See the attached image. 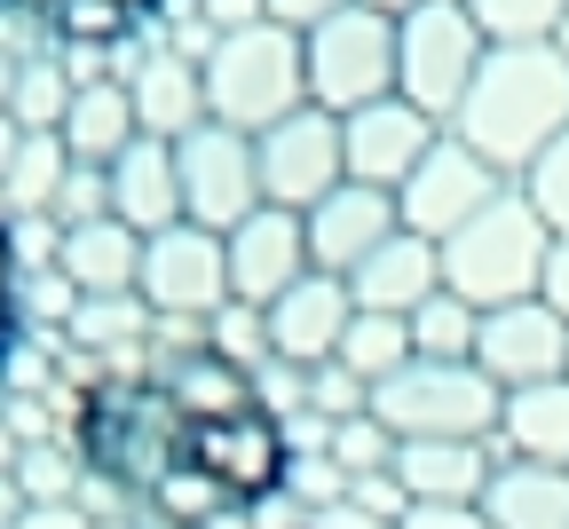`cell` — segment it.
I'll return each instance as SVG.
<instances>
[{"mask_svg": "<svg viewBox=\"0 0 569 529\" xmlns=\"http://www.w3.org/2000/svg\"><path fill=\"white\" fill-rule=\"evenodd\" d=\"M498 190H515V182H498V174L475 159V150H467L459 134H443V142L419 159V174L396 190V221H403L411 238L443 246V238H459V230H467V221H475Z\"/></svg>", "mask_w": 569, "mask_h": 529, "instance_id": "10", "label": "cell"}, {"mask_svg": "<svg viewBox=\"0 0 569 529\" xmlns=\"http://www.w3.org/2000/svg\"><path fill=\"white\" fill-rule=\"evenodd\" d=\"M538 300L569 325V238H553V261H546V285H538Z\"/></svg>", "mask_w": 569, "mask_h": 529, "instance_id": "37", "label": "cell"}, {"mask_svg": "<svg viewBox=\"0 0 569 529\" xmlns=\"http://www.w3.org/2000/svg\"><path fill=\"white\" fill-rule=\"evenodd\" d=\"M9 348H17V238L0 221V363H9Z\"/></svg>", "mask_w": 569, "mask_h": 529, "instance_id": "35", "label": "cell"}, {"mask_svg": "<svg viewBox=\"0 0 569 529\" xmlns=\"http://www.w3.org/2000/svg\"><path fill=\"white\" fill-rule=\"evenodd\" d=\"M403 529H490V513L482 506H411Z\"/></svg>", "mask_w": 569, "mask_h": 529, "instance_id": "36", "label": "cell"}, {"mask_svg": "<svg viewBox=\"0 0 569 529\" xmlns=\"http://www.w3.org/2000/svg\"><path fill=\"white\" fill-rule=\"evenodd\" d=\"M522 190H530V206L546 213V230H553V238H569V134L546 150L530 174H522Z\"/></svg>", "mask_w": 569, "mask_h": 529, "instance_id": "31", "label": "cell"}, {"mask_svg": "<svg viewBox=\"0 0 569 529\" xmlns=\"http://www.w3.org/2000/svg\"><path fill=\"white\" fill-rule=\"evenodd\" d=\"M213 356H230L238 371H261L269 363V325H261V309H246V300H230L222 317H206V332H198Z\"/></svg>", "mask_w": 569, "mask_h": 529, "instance_id": "29", "label": "cell"}, {"mask_svg": "<svg viewBox=\"0 0 569 529\" xmlns=\"http://www.w3.org/2000/svg\"><path fill=\"white\" fill-rule=\"evenodd\" d=\"M301 230H309V269L325 277H356L403 221H396V198L388 190H365V182H340L332 198H317L301 213Z\"/></svg>", "mask_w": 569, "mask_h": 529, "instance_id": "14", "label": "cell"}, {"mask_svg": "<svg viewBox=\"0 0 569 529\" xmlns=\"http://www.w3.org/2000/svg\"><path fill=\"white\" fill-rule=\"evenodd\" d=\"M490 529H569V467H530V459H498L482 490Z\"/></svg>", "mask_w": 569, "mask_h": 529, "instance_id": "22", "label": "cell"}, {"mask_svg": "<svg viewBox=\"0 0 569 529\" xmlns=\"http://www.w3.org/2000/svg\"><path fill=\"white\" fill-rule=\"evenodd\" d=\"M451 134L475 150V159L498 182H522L546 150L569 134V56L553 40L538 48H490L475 88L451 119Z\"/></svg>", "mask_w": 569, "mask_h": 529, "instance_id": "1", "label": "cell"}, {"mask_svg": "<svg viewBox=\"0 0 569 529\" xmlns=\"http://www.w3.org/2000/svg\"><path fill=\"white\" fill-rule=\"evenodd\" d=\"M475 363H482L507 396H515V388L569 380V325L546 309V300H515V309H490V317H482V340H475Z\"/></svg>", "mask_w": 569, "mask_h": 529, "instance_id": "12", "label": "cell"}, {"mask_svg": "<svg viewBox=\"0 0 569 529\" xmlns=\"http://www.w3.org/2000/svg\"><path fill=\"white\" fill-rule=\"evenodd\" d=\"M498 475L490 442H403L396 450V482L411 490V506H482Z\"/></svg>", "mask_w": 569, "mask_h": 529, "instance_id": "18", "label": "cell"}, {"mask_svg": "<svg viewBox=\"0 0 569 529\" xmlns=\"http://www.w3.org/2000/svg\"><path fill=\"white\" fill-rule=\"evenodd\" d=\"M206 80V119L213 127H238V134H269L293 111H309V63H301V32L284 24H246V32H222L198 63Z\"/></svg>", "mask_w": 569, "mask_h": 529, "instance_id": "3", "label": "cell"}, {"mask_svg": "<svg viewBox=\"0 0 569 529\" xmlns=\"http://www.w3.org/2000/svg\"><path fill=\"white\" fill-rule=\"evenodd\" d=\"M134 134H142V127H134V88H111V80L80 88V96H71V111H63V150H71L80 167H111Z\"/></svg>", "mask_w": 569, "mask_h": 529, "instance_id": "23", "label": "cell"}, {"mask_svg": "<svg viewBox=\"0 0 569 529\" xmlns=\"http://www.w3.org/2000/svg\"><path fill=\"white\" fill-rule=\"evenodd\" d=\"M56 269H63V285L80 292V300L134 292V285H142V238L127 230L119 213H103V221H80V230H63V246H56Z\"/></svg>", "mask_w": 569, "mask_h": 529, "instance_id": "19", "label": "cell"}, {"mask_svg": "<svg viewBox=\"0 0 569 529\" xmlns=\"http://www.w3.org/2000/svg\"><path fill=\"white\" fill-rule=\"evenodd\" d=\"M134 529H174V521H151V513H142V521H134Z\"/></svg>", "mask_w": 569, "mask_h": 529, "instance_id": "42", "label": "cell"}, {"mask_svg": "<svg viewBox=\"0 0 569 529\" xmlns=\"http://www.w3.org/2000/svg\"><path fill=\"white\" fill-rule=\"evenodd\" d=\"M301 63H309V103L348 119L380 96H396V17H372V9H348L332 24H317L301 40Z\"/></svg>", "mask_w": 569, "mask_h": 529, "instance_id": "6", "label": "cell"}, {"mask_svg": "<svg viewBox=\"0 0 569 529\" xmlns=\"http://www.w3.org/2000/svg\"><path fill=\"white\" fill-rule=\"evenodd\" d=\"M396 450H403V442H396V435H388L372 411H365V419H348V427H332V467H340L348 482L388 475V467H396Z\"/></svg>", "mask_w": 569, "mask_h": 529, "instance_id": "28", "label": "cell"}, {"mask_svg": "<svg viewBox=\"0 0 569 529\" xmlns=\"http://www.w3.org/2000/svg\"><path fill=\"white\" fill-rule=\"evenodd\" d=\"M301 277H309V230H301V213L261 206V213H246L238 230H230V300L269 309V300L293 292Z\"/></svg>", "mask_w": 569, "mask_h": 529, "instance_id": "15", "label": "cell"}, {"mask_svg": "<svg viewBox=\"0 0 569 529\" xmlns=\"http://www.w3.org/2000/svg\"><path fill=\"white\" fill-rule=\"evenodd\" d=\"M507 388L482 363H427L411 356L388 388H372V419L396 442H498Z\"/></svg>", "mask_w": 569, "mask_h": 529, "instance_id": "4", "label": "cell"}, {"mask_svg": "<svg viewBox=\"0 0 569 529\" xmlns=\"http://www.w3.org/2000/svg\"><path fill=\"white\" fill-rule=\"evenodd\" d=\"M142 325H151V309H142V292L80 300V317H71V332H80V340H134Z\"/></svg>", "mask_w": 569, "mask_h": 529, "instance_id": "33", "label": "cell"}, {"mask_svg": "<svg viewBox=\"0 0 569 529\" xmlns=\"http://www.w3.org/2000/svg\"><path fill=\"white\" fill-rule=\"evenodd\" d=\"M261 9H269V24H284V32H317V24H332L340 9H348V0H261Z\"/></svg>", "mask_w": 569, "mask_h": 529, "instance_id": "34", "label": "cell"}, {"mask_svg": "<svg viewBox=\"0 0 569 529\" xmlns=\"http://www.w3.org/2000/svg\"><path fill=\"white\" fill-rule=\"evenodd\" d=\"M142 309L151 317H222L230 309V238L198 230V221H174V230L142 238Z\"/></svg>", "mask_w": 569, "mask_h": 529, "instance_id": "8", "label": "cell"}, {"mask_svg": "<svg viewBox=\"0 0 569 529\" xmlns=\"http://www.w3.org/2000/svg\"><path fill=\"white\" fill-rule=\"evenodd\" d=\"M174 167H182V221H198V230L230 238L246 213H261V159H253V134L238 127H198L174 142Z\"/></svg>", "mask_w": 569, "mask_h": 529, "instance_id": "7", "label": "cell"}, {"mask_svg": "<svg viewBox=\"0 0 569 529\" xmlns=\"http://www.w3.org/2000/svg\"><path fill=\"white\" fill-rule=\"evenodd\" d=\"M17 529H96V521H88L80 506H32V513H24Z\"/></svg>", "mask_w": 569, "mask_h": 529, "instance_id": "38", "label": "cell"}, {"mask_svg": "<svg viewBox=\"0 0 569 529\" xmlns=\"http://www.w3.org/2000/svg\"><path fill=\"white\" fill-rule=\"evenodd\" d=\"M348 317H356L348 277L309 269L293 292H277L269 309H261V325H269V363H293V371L332 363V356H340V340H348Z\"/></svg>", "mask_w": 569, "mask_h": 529, "instance_id": "13", "label": "cell"}, {"mask_svg": "<svg viewBox=\"0 0 569 529\" xmlns=\"http://www.w3.org/2000/svg\"><path fill=\"white\" fill-rule=\"evenodd\" d=\"M553 261V230L530 206V190H498L459 238H443V292H459L467 309H515V300H538Z\"/></svg>", "mask_w": 569, "mask_h": 529, "instance_id": "2", "label": "cell"}, {"mask_svg": "<svg viewBox=\"0 0 569 529\" xmlns=\"http://www.w3.org/2000/svg\"><path fill=\"white\" fill-rule=\"evenodd\" d=\"M411 356H419V348H411V317H365V309H356V317H348V340H340L332 363L356 371L365 388H388Z\"/></svg>", "mask_w": 569, "mask_h": 529, "instance_id": "25", "label": "cell"}, {"mask_svg": "<svg viewBox=\"0 0 569 529\" xmlns=\"http://www.w3.org/2000/svg\"><path fill=\"white\" fill-rule=\"evenodd\" d=\"M443 134H451V127H436L427 111H411L403 96H380V103H365V111H348V119H340L348 182H365V190H388V198H396Z\"/></svg>", "mask_w": 569, "mask_h": 529, "instance_id": "11", "label": "cell"}, {"mask_svg": "<svg viewBox=\"0 0 569 529\" xmlns=\"http://www.w3.org/2000/svg\"><path fill=\"white\" fill-rule=\"evenodd\" d=\"M80 450H48V442H24V459H17V490L32 506H63V490L80 482Z\"/></svg>", "mask_w": 569, "mask_h": 529, "instance_id": "30", "label": "cell"}, {"mask_svg": "<svg viewBox=\"0 0 569 529\" xmlns=\"http://www.w3.org/2000/svg\"><path fill=\"white\" fill-rule=\"evenodd\" d=\"M134 127L159 134V142H182V134L206 127V80H198V63L182 48H167V56L142 63V80H134Z\"/></svg>", "mask_w": 569, "mask_h": 529, "instance_id": "21", "label": "cell"}, {"mask_svg": "<svg viewBox=\"0 0 569 529\" xmlns=\"http://www.w3.org/2000/svg\"><path fill=\"white\" fill-rule=\"evenodd\" d=\"M103 174H111V213L127 221L134 238H159V230H174V221H182V167H174V142L134 134Z\"/></svg>", "mask_w": 569, "mask_h": 529, "instance_id": "16", "label": "cell"}, {"mask_svg": "<svg viewBox=\"0 0 569 529\" xmlns=\"http://www.w3.org/2000/svg\"><path fill=\"white\" fill-rule=\"evenodd\" d=\"M309 411L332 419V427H348V419L372 411V388L356 380V371H340V363H317V371H309Z\"/></svg>", "mask_w": 569, "mask_h": 529, "instance_id": "32", "label": "cell"}, {"mask_svg": "<svg viewBox=\"0 0 569 529\" xmlns=\"http://www.w3.org/2000/svg\"><path fill=\"white\" fill-rule=\"evenodd\" d=\"M561 9H569V0H467V17L482 24L490 48H538V40H553Z\"/></svg>", "mask_w": 569, "mask_h": 529, "instance_id": "27", "label": "cell"}, {"mask_svg": "<svg viewBox=\"0 0 569 529\" xmlns=\"http://www.w3.org/2000/svg\"><path fill=\"white\" fill-rule=\"evenodd\" d=\"M482 56H490V40L467 17V0H419V9L396 24V96L411 111H427L436 127H451L467 88H475V71H482Z\"/></svg>", "mask_w": 569, "mask_h": 529, "instance_id": "5", "label": "cell"}, {"mask_svg": "<svg viewBox=\"0 0 569 529\" xmlns=\"http://www.w3.org/2000/svg\"><path fill=\"white\" fill-rule=\"evenodd\" d=\"M475 340H482V309H467L459 292H436L427 309H411V348L427 363H475Z\"/></svg>", "mask_w": 569, "mask_h": 529, "instance_id": "26", "label": "cell"}, {"mask_svg": "<svg viewBox=\"0 0 569 529\" xmlns=\"http://www.w3.org/2000/svg\"><path fill=\"white\" fill-rule=\"evenodd\" d=\"M356 9H372V17H396V24H403V17L419 9V0H356Z\"/></svg>", "mask_w": 569, "mask_h": 529, "instance_id": "40", "label": "cell"}, {"mask_svg": "<svg viewBox=\"0 0 569 529\" xmlns=\"http://www.w3.org/2000/svg\"><path fill=\"white\" fill-rule=\"evenodd\" d=\"M348 292H356V309H365V317H411V309H427V300L443 292V246L396 230L365 269L348 277Z\"/></svg>", "mask_w": 569, "mask_h": 529, "instance_id": "17", "label": "cell"}, {"mask_svg": "<svg viewBox=\"0 0 569 529\" xmlns=\"http://www.w3.org/2000/svg\"><path fill=\"white\" fill-rule=\"evenodd\" d=\"M0 9L48 24V32L71 40V48H103V40H127L151 9H167V0H0Z\"/></svg>", "mask_w": 569, "mask_h": 529, "instance_id": "24", "label": "cell"}, {"mask_svg": "<svg viewBox=\"0 0 569 529\" xmlns=\"http://www.w3.org/2000/svg\"><path fill=\"white\" fill-rule=\"evenodd\" d=\"M253 159H261V198L284 206V213H309L317 198H332L348 182V142H340V119L332 111H293L284 127L253 134Z\"/></svg>", "mask_w": 569, "mask_h": 529, "instance_id": "9", "label": "cell"}, {"mask_svg": "<svg viewBox=\"0 0 569 529\" xmlns=\"http://www.w3.org/2000/svg\"><path fill=\"white\" fill-rule=\"evenodd\" d=\"M553 48H561V56H569V9H561V24H553Z\"/></svg>", "mask_w": 569, "mask_h": 529, "instance_id": "41", "label": "cell"}, {"mask_svg": "<svg viewBox=\"0 0 569 529\" xmlns=\"http://www.w3.org/2000/svg\"><path fill=\"white\" fill-rule=\"evenodd\" d=\"M309 529H396V521H372V513H356V506L340 498V506H325V513H317Z\"/></svg>", "mask_w": 569, "mask_h": 529, "instance_id": "39", "label": "cell"}, {"mask_svg": "<svg viewBox=\"0 0 569 529\" xmlns=\"http://www.w3.org/2000/svg\"><path fill=\"white\" fill-rule=\"evenodd\" d=\"M498 459H530V467H569V380L515 388L498 411Z\"/></svg>", "mask_w": 569, "mask_h": 529, "instance_id": "20", "label": "cell"}]
</instances>
